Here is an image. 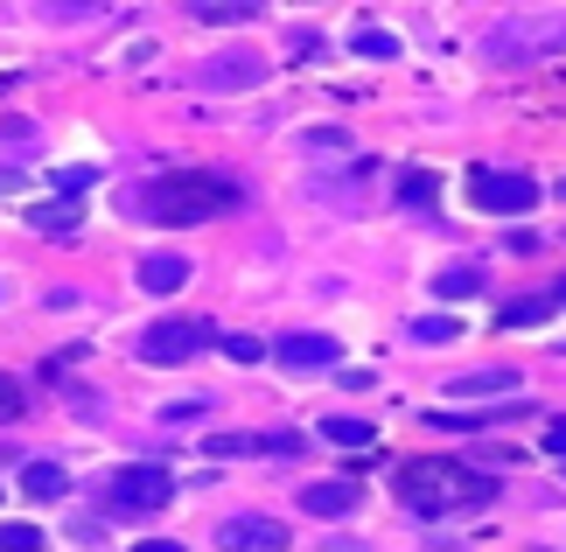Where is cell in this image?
Here are the masks:
<instances>
[{
    "mask_svg": "<svg viewBox=\"0 0 566 552\" xmlns=\"http://www.w3.org/2000/svg\"><path fill=\"white\" fill-rule=\"evenodd\" d=\"M511 385H517L511 371H469V378H454L448 392H454V399H504Z\"/></svg>",
    "mask_w": 566,
    "mask_h": 552,
    "instance_id": "11",
    "label": "cell"
},
{
    "mask_svg": "<svg viewBox=\"0 0 566 552\" xmlns=\"http://www.w3.org/2000/svg\"><path fill=\"white\" fill-rule=\"evenodd\" d=\"M454 336H462L454 315H420V322H412V343H454Z\"/></svg>",
    "mask_w": 566,
    "mask_h": 552,
    "instance_id": "16",
    "label": "cell"
},
{
    "mask_svg": "<svg viewBox=\"0 0 566 552\" xmlns=\"http://www.w3.org/2000/svg\"><path fill=\"white\" fill-rule=\"evenodd\" d=\"M168 497H176V476L155 469V461H134V469H119L113 482H105V503H113V511H134V518L161 511Z\"/></svg>",
    "mask_w": 566,
    "mask_h": 552,
    "instance_id": "4",
    "label": "cell"
},
{
    "mask_svg": "<svg viewBox=\"0 0 566 552\" xmlns=\"http://www.w3.org/2000/svg\"><path fill=\"white\" fill-rule=\"evenodd\" d=\"M546 448H553V455L566 461V419H553V434H546Z\"/></svg>",
    "mask_w": 566,
    "mask_h": 552,
    "instance_id": "24",
    "label": "cell"
},
{
    "mask_svg": "<svg viewBox=\"0 0 566 552\" xmlns=\"http://www.w3.org/2000/svg\"><path fill=\"white\" fill-rule=\"evenodd\" d=\"M245 204V189L231 183V175H210V168H168L155 175L147 189H126V210H140L147 225H210V217H224Z\"/></svg>",
    "mask_w": 566,
    "mask_h": 552,
    "instance_id": "1",
    "label": "cell"
},
{
    "mask_svg": "<svg viewBox=\"0 0 566 552\" xmlns=\"http://www.w3.org/2000/svg\"><path fill=\"white\" fill-rule=\"evenodd\" d=\"M182 280H189V259H176V252L140 259V287H147V294H176Z\"/></svg>",
    "mask_w": 566,
    "mask_h": 552,
    "instance_id": "10",
    "label": "cell"
},
{
    "mask_svg": "<svg viewBox=\"0 0 566 552\" xmlns=\"http://www.w3.org/2000/svg\"><path fill=\"white\" fill-rule=\"evenodd\" d=\"M14 413H21V378H8V371H0V427H8Z\"/></svg>",
    "mask_w": 566,
    "mask_h": 552,
    "instance_id": "20",
    "label": "cell"
},
{
    "mask_svg": "<svg viewBox=\"0 0 566 552\" xmlns=\"http://www.w3.org/2000/svg\"><path fill=\"white\" fill-rule=\"evenodd\" d=\"M357 56H371V63H385V56H399V42H391L385 29H364V35H357Z\"/></svg>",
    "mask_w": 566,
    "mask_h": 552,
    "instance_id": "19",
    "label": "cell"
},
{
    "mask_svg": "<svg viewBox=\"0 0 566 552\" xmlns=\"http://www.w3.org/2000/svg\"><path fill=\"white\" fill-rule=\"evenodd\" d=\"M273 357L287 364V371H329L343 350H336V336H280V343H273Z\"/></svg>",
    "mask_w": 566,
    "mask_h": 552,
    "instance_id": "7",
    "label": "cell"
},
{
    "mask_svg": "<svg viewBox=\"0 0 566 552\" xmlns=\"http://www.w3.org/2000/svg\"><path fill=\"white\" fill-rule=\"evenodd\" d=\"M406 204H433V175H406Z\"/></svg>",
    "mask_w": 566,
    "mask_h": 552,
    "instance_id": "22",
    "label": "cell"
},
{
    "mask_svg": "<svg viewBox=\"0 0 566 552\" xmlns=\"http://www.w3.org/2000/svg\"><path fill=\"white\" fill-rule=\"evenodd\" d=\"M210 343H217V329H210V322H182V315L140 329V357H147V364H189L196 350H210Z\"/></svg>",
    "mask_w": 566,
    "mask_h": 552,
    "instance_id": "5",
    "label": "cell"
},
{
    "mask_svg": "<svg viewBox=\"0 0 566 552\" xmlns=\"http://www.w3.org/2000/svg\"><path fill=\"white\" fill-rule=\"evenodd\" d=\"M553 308H559L553 294H532V301H511V308H504V315H496V329H532V322H546V315H553Z\"/></svg>",
    "mask_w": 566,
    "mask_h": 552,
    "instance_id": "14",
    "label": "cell"
},
{
    "mask_svg": "<svg viewBox=\"0 0 566 552\" xmlns=\"http://www.w3.org/2000/svg\"><path fill=\"white\" fill-rule=\"evenodd\" d=\"M134 552H182V545H168V539H147V545H134Z\"/></svg>",
    "mask_w": 566,
    "mask_h": 552,
    "instance_id": "25",
    "label": "cell"
},
{
    "mask_svg": "<svg viewBox=\"0 0 566 552\" xmlns=\"http://www.w3.org/2000/svg\"><path fill=\"white\" fill-rule=\"evenodd\" d=\"M77 204H35L29 210V231H42V238H63V231H77Z\"/></svg>",
    "mask_w": 566,
    "mask_h": 552,
    "instance_id": "12",
    "label": "cell"
},
{
    "mask_svg": "<svg viewBox=\"0 0 566 552\" xmlns=\"http://www.w3.org/2000/svg\"><path fill=\"white\" fill-rule=\"evenodd\" d=\"M217 545H224V552H287V524H273V518H231V524H217Z\"/></svg>",
    "mask_w": 566,
    "mask_h": 552,
    "instance_id": "6",
    "label": "cell"
},
{
    "mask_svg": "<svg viewBox=\"0 0 566 552\" xmlns=\"http://www.w3.org/2000/svg\"><path fill=\"white\" fill-rule=\"evenodd\" d=\"M0 552H42L35 524H0Z\"/></svg>",
    "mask_w": 566,
    "mask_h": 552,
    "instance_id": "18",
    "label": "cell"
},
{
    "mask_svg": "<svg viewBox=\"0 0 566 552\" xmlns=\"http://www.w3.org/2000/svg\"><path fill=\"white\" fill-rule=\"evenodd\" d=\"M98 183V168H56V189H71V196H84Z\"/></svg>",
    "mask_w": 566,
    "mask_h": 552,
    "instance_id": "21",
    "label": "cell"
},
{
    "mask_svg": "<svg viewBox=\"0 0 566 552\" xmlns=\"http://www.w3.org/2000/svg\"><path fill=\"white\" fill-rule=\"evenodd\" d=\"M322 440H336V448H364V440H378L364 419H322Z\"/></svg>",
    "mask_w": 566,
    "mask_h": 552,
    "instance_id": "15",
    "label": "cell"
},
{
    "mask_svg": "<svg viewBox=\"0 0 566 552\" xmlns=\"http://www.w3.org/2000/svg\"><path fill=\"white\" fill-rule=\"evenodd\" d=\"M301 511L308 518H350L357 511V482H308V490H301Z\"/></svg>",
    "mask_w": 566,
    "mask_h": 552,
    "instance_id": "8",
    "label": "cell"
},
{
    "mask_svg": "<svg viewBox=\"0 0 566 552\" xmlns=\"http://www.w3.org/2000/svg\"><path fill=\"white\" fill-rule=\"evenodd\" d=\"M433 294H441V301H469V294H483V273H475V267H448V273H433Z\"/></svg>",
    "mask_w": 566,
    "mask_h": 552,
    "instance_id": "13",
    "label": "cell"
},
{
    "mask_svg": "<svg viewBox=\"0 0 566 552\" xmlns=\"http://www.w3.org/2000/svg\"><path fill=\"white\" fill-rule=\"evenodd\" d=\"M21 497L29 503H63L71 497V476H63L56 461H29V469H21Z\"/></svg>",
    "mask_w": 566,
    "mask_h": 552,
    "instance_id": "9",
    "label": "cell"
},
{
    "mask_svg": "<svg viewBox=\"0 0 566 552\" xmlns=\"http://www.w3.org/2000/svg\"><path fill=\"white\" fill-rule=\"evenodd\" d=\"M399 497H406V511H420V518H448V511H483V503L496 497V482L475 476L469 461L420 455V461L399 469Z\"/></svg>",
    "mask_w": 566,
    "mask_h": 552,
    "instance_id": "2",
    "label": "cell"
},
{
    "mask_svg": "<svg viewBox=\"0 0 566 552\" xmlns=\"http://www.w3.org/2000/svg\"><path fill=\"white\" fill-rule=\"evenodd\" d=\"M252 8H203V14H196V21H217V29H224V21H245Z\"/></svg>",
    "mask_w": 566,
    "mask_h": 552,
    "instance_id": "23",
    "label": "cell"
},
{
    "mask_svg": "<svg viewBox=\"0 0 566 552\" xmlns=\"http://www.w3.org/2000/svg\"><path fill=\"white\" fill-rule=\"evenodd\" d=\"M553 301H566V280H559V294H553Z\"/></svg>",
    "mask_w": 566,
    "mask_h": 552,
    "instance_id": "26",
    "label": "cell"
},
{
    "mask_svg": "<svg viewBox=\"0 0 566 552\" xmlns=\"http://www.w3.org/2000/svg\"><path fill=\"white\" fill-rule=\"evenodd\" d=\"M217 350H224L231 364H259V357H266V343H259V336H217Z\"/></svg>",
    "mask_w": 566,
    "mask_h": 552,
    "instance_id": "17",
    "label": "cell"
},
{
    "mask_svg": "<svg viewBox=\"0 0 566 552\" xmlns=\"http://www.w3.org/2000/svg\"><path fill=\"white\" fill-rule=\"evenodd\" d=\"M469 204L490 210V217H525L538 204V183L525 168H475L469 175Z\"/></svg>",
    "mask_w": 566,
    "mask_h": 552,
    "instance_id": "3",
    "label": "cell"
}]
</instances>
